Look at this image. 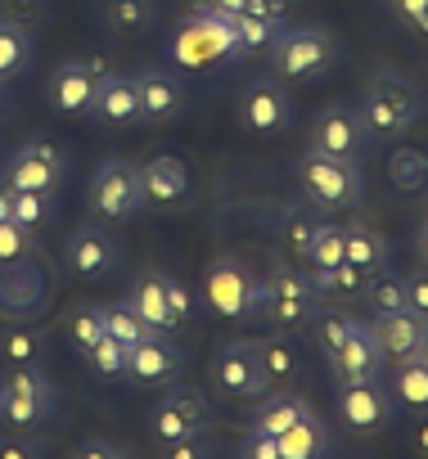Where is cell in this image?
<instances>
[{
	"label": "cell",
	"instance_id": "obj_46",
	"mask_svg": "<svg viewBox=\"0 0 428 459\" xmlns=\"http://www.w3.org/2000/svg\"><path fill=\"white\" fill-rule=\"evenodd\" d=\"M41 446L32 437H23V428H14V437H0V459H37Z\"/></svg>",
	"mask_w": 428,
	"mask_h": 459
},
{
	"label": "cell",
	"instance_id": "obj_40",
	"mask_svg": "<svg viewBox=\"0 0 428 459\" xmlns=\"http://www.w3.org/2000/svg\"><path fill=\"white\" fill-rule=\"evenodd\" d=\"M86 360H91L95 374H104V378H122V374H127V347H122L113 333H104V338L86 351Z\"/></svg>",
	"mask_w": 428,
	"mask_h": 459
},
{
	"label": "cell",
	"instance_id": "obj_1",
	"mask_svg": "<svg viewBox=\"0 0 428 459\" xmlns=\"http://www.w3.org/2000/svg\"><path fill=\"white\" fill-rule=\"evenodd\" d=\"M419 95L410 82H401L392 68L374 73L361 91V122H365V135H379V140H397L406 135L415 122H419Z\"/></svg>",
	"mask_w": 428,
	"mask_h": 459
},
{
	"label": "cell",
	"instance_id": "obj_13",
	"mask_svg": "<svg viewBox=\"0 0 428 459\" xmlns=\"http://www.w3.org/2000/svg\"><path fill=\"white\" fill-rule=\"evenodd\" d=\"M118 262H122V248L113 244L104 225H77L68 235V271L77 280H104L113 275Z\"/></svg>",
	"mask_w": 428,
	"mask_h": 459
},
{
	"label": "cell",
	"instance_id": "obj_6",
	"mask_svg": "<svg viewBox=\"0 0 428 459\" xmlns=\"http://www.w3.org/2000/svg\"><path fill=\"white\" fill-rule=\"evenodd\" d=\"M86 203L100 221H127L144 207V194H140V167L127 162V158H109L95 167L91 185H86Z\"/></svg>",
	"mask_w": 428,
	"mask_h": 459
},
{
	"label": "cell",
	"instance_id": "obj_54",
	"mask_svg": "<svg viewBox=\"0 0 428 459\" xmlns=\"http://www.w3.org/2000/svg\"><path fill=\"white\" fill-rule=\"evenodd\" d=\"M10 198H14V185L0 176V221H10Z\"/></svg>",
	"mask_w": 428,
	"mask_h": 459
},
{
	"label": "cell",
	"instance_id": "obj_43",
	"mask_svg": "<svg viewBox=\"0 0 428 459\" xmlns=\"http://www.w3.org/2000/svg\"><path fill=\"white\" fill-rule=\"evenodd\" d=\"M388 10H392L406 28L428 32V0H388Z\"/></svg>",
	"mask_w": 428,
	"mask_h": 459
},
{
	"label": "cell",
	"instance_id": "obj_33",
	"mask_svg": "<svg viewBox=\"0 0 428 459\" xmlns=\"http://www.w3.org/2000/svg\"><path fill=\"white\" fill-rule=\"evenodd\" d=\"M162 401H171V405H176V410H180V414L207 437V428H212V405H207V396H203L194 383H176V378H171V387H167Z\"/></svg>",
	"mask_w": 428,
	"mask_h": 459
},
{
	"label": "cell",
	"instance_id": "obj_11",
	"mask_svg": "<svg viewBox=\"0 0 428 459\" xmlns=\"http://www.w3.org/2000/svg\"><path fill=\"white\" fill-rule=\"evenodd\" d=\"M334 405H338V419L352 432H379L392 419V410H397L392 396L379 387V378H370V383H338Z\"/></svg>",
	"mask_w": 428,
	"mask_h": 459
},
{
	"label": "cell",
	"instance_id": "obj_32",
	"mask_svg": "<svg viewBox=\"0 0 428 459\" xmlns=\"http://www.w3.org/2000/svg\"><path fill=\"white\" fill-rule=\"evenodd\" d=\"M302 262H311V271H329V266L347 262V253H343V225H316V235H311Z\"/></svg>",
	"mask_w": 428,
	"mask_h": 459
},
{
	"label": "cell",
	"instance_id": "obj_20",
	"mask_svg": "<svg viewBox=\"0 0 428 459\" xmlns=\"http://www.w3.org/2000/svg\"><path fill=\"white\" fill-rule=\"evenodd\" d=\"M127 302L135 307V316L149 325V329H158V333H171V329H180L176 320H171V311H167V275L162 271H140L135 280H131V289H127Z\"/></svg>",
	"mask_w": 428,
	"mask_h": 459
},
{
	"label": "cell",
	"instance_id": "obj_3",
	"mask_svg": "<svg viewBox=\"0 0 428 459\" xmlns=\"http://www.w3.org/2000/svg\"><path fill=\"white\" fill-rule=\"evenodd\" d=\"M298 176V189L316 203V207H329V212H343V207H356L365 198V176L356 167V158H329V153H316L307 149L293 167Z\"/></svg>",
	"mask_w": 428,
	"mask_h": 459
},
{
	"label": "cell",
	"instance_id": "obj_25",
	"mask_svg": "<svg viewBox=\"0 0 428 459\" xmlns=\"http://www.w3.org/2000/svg\"><path fill=\"white\" fill-rule=\"evenodd\" d=\"M28 64H32V32L0 19V77L14 82L28 73Z\"/></svg>",
	"mask_w": 428,
	"mask_h": 459
},
{
	"label": "cell",
	"instance_id": "obj_29",
	"mask_svg": "<svg viewBox=\"0 0 428 459\" xmlns=\"http://www.w3.org/2000/svg\"><path fill=\"white\" fill-rule=\"evenodd\" d=\"M302 414H307V401H298V396H275V401H266V405L258 410V419L249 423V432L280 437V432H284V428H293Z\"/></svg>",
	"mask_w": 428,
	"mask_h": 459
},
{
	"label": "cell",
	"instance_id": "obj_9",
	"mask_svg": "<svg viewBox=\"0 0 428 459\" xmlns=\"http://www.w3.org/2000/svg\"><path fill=\"white\" fill-rule=\"evenodd\" d=\"M253 280L235 257H217L203 271V302L222 320H249L253 316Z\"/></svg>",
	"mask_w": 428,
	"mask_h": 459
},
{
	"label": "cell",
	"instance_id": "obj_7",
	"mask_svg": "<svg viewBox=\"0 0 428 459\" xmlns=\"http://www.w3.org/2000/svg\"><path fill=\"white\" fill-rule=\"evenodd\" d=\"M212 383H217L222 396H235V401H258V396H266L271 378H266V369H262V360H258V342H249V338L226 342L217 356H212Z\"/></svg>",
	"mask_w": 428,
	"mask_h": 459
},
{
	"label": "cell",
	"instance_id": "obj_39",
	"mask_svg": "<svg viewBox=\"0 0 428 459\" xmlns=\"http://www.w3.org/2000/svg\"><path fill=\"white\" fill-rule=\"evenodd\" d=\"M352 316H343V311H325V316H316V342H320V356L329 360V356H338V347L347 342V333H352Z\"/></svg>",
	"mask_w": 428,
	"mask_h": 459
},
{
	"label": "cell",
	"instance_id": "obj_17",
	"mask_svg": "<svg viewBox=\"0 0 428 459\" xmlns=\"http://www.w3.org/2000/svg\"><path fill=\"white\" fill-rule=\"evenodd\" d=\"M95 91H100V82H95L77 59L59 64V68L50 73V82H46L50 104H55L59 113H68V117H86V113L95 108Z\"/></svg>",
	"mask_w": 428,
	"mask_h": 459
},
{
	"label": "cell",
	"instance_id": "obj_10",
	"mask_svg": "<svg viewBox=\"0 0 428 459\" xmlns=\"http://www.w3.org/2000/svg\"><path fill=\"white\" fill-rule=\"evenodd\" d=\"M240 126L253 135H280L293 126V100L284 95L280 82L258 77L240 91Z\"/></svg>",
	"mask_w": 428,
	"mask_h": 459
},
{
	"label": "cell",
	"instance_id": "obj_53",
	"mask_svg": "<svg viewBox=\"0 0 428 459\" xmlns=\"http://www.w3.org/2000/svg\"><path fill=\"white\" fill-rule=\"evenodd\" d=\"M415 253H419V262L428 266V216H424V225L415 230Z\"/></svg>",
	"mask_w": 428,
	"mask_h": 459
},
{
	"label": "cell",
	"instance_id": "obj_5",
	"mask_svg": "<svg viewBox=\"0 0 428 459\" xmlns=\"http://www.w3.org/2000/svg\"><path fill=\"white\" fill-rule=\"evenodd\" d=\"M334 59H338V46L320 28H289L284 23L275 46H271V64L284 82H316L334 68Z\"/></svg>",
	"mask_w": 428,
	"mask_h": 459
},
{
	"label": "cell",
	"instance_id": "obj_23",
	"mask_svg": "<svg viewBox=\"0 0 428 459\" xmlns=\"http://www.w3.org/2000/svg\"><path fill=\"white\" fill-rule=\"evenodd\" d=\"M343 253L365 275H374V271L388 266V239L379 235V230H370V225H343Z\"/></svg>",
	"mask_w": 428,
	"mask_h": 459
},
{
	"label": "cell",
	"instance_id": "obj_30",
	"mask_svg": "<svg viewBox=\"0 0 428 459\" xmlns=\"http://www.w3.org/2000/svg\"><path fill=\"white\" fill-rule=\"evenodd\" d=\"M100 316H104V333H113L122 347H131V342H140L144 333H158V329H149L140 316H135V307L122 298V302H109V307H100Z\"/></svg>",
	"mask_w": 428,
	"mask_h": 459
},
{
	"label": "cell",
	"instance_id": "obj_58",
	"mask_svg": "<svg viewBox=\"0 0 428 459\" xmlns=\"http://www.w3.org/2000/svg\"><path fill=\"white\" fill-rule=\"evenodd\" d=\"M419 360H428V325H424V338H419Z\"/></svg>",
	"mask_w": 428,
	"mask_h": 459
},
{
	"label": "cell",
	"instance_id": "obj_18",
	"mask_svg": "<svg viewBox=\"0 0 428 459\" xmlns=\"http://www.w3.org/2000/svg\"><path fill=\"white\" fill-rule=\"evenodd\" d=\"M424 316H415L410 307L406 311H388V316H374V325H370V333H374V342H379V351H383V360H410V356H419V338H424Z\"/></svg>",
	"mask_w": 428,
	"mask_h": 459
},
{
	"label": "cell",
	"instance_id": "obj_52",
	"mask_svg": "<svg viewBox=\"0 0 428 459\" xmlns=\"http://www.w3.org/2000/svg\"><path fill=\"white\" fill-rule=\"evenodd\" d=\"M77 64H82V68H86V73H91L95 82H104V77L113 73V64H109L104 55H95V50H91V55H77Z\"/></svg>",
	"mask_w": 428,
	"mask_h": 459
},
{
	"label": "cell",
	"instance_id": "obj_47",
	"mask_svg": "<svg viewBox=\"0 0 428 459\" xmlns=\"http://www.w3.org/2000/svg\"><path fill=\"white\" fill-rule=\"evenodd\" d=\"M244 14H258V19H266V23L284 28V23H289V0H249Z\"/></svg>",
	"mask_w": 428,
	"mask_h": 459
},
{
	"label": "cell",
	"instance_id": "obj_2",
	"mask_svg": "<svg viewBox=\"0 0 428 459\" xmlns=\"http://www.w3.org/2000/svg\"><path fill=\"white\" fill-rule=\"evenodd\" d=\"M316 311H320V289L293 266H275L253 289V316H262L275 329H302L316 320Z\"/></svg>",
	"mask_w": 428,
	"mask_h": 459
},
{
	"label": "cell",
	"instance_id": "obj_45",
	"mask_svg": "<svg viewBox=\"0 0 428 459\" xmlns=\"http://www.w3.org/2000/svg\"><path fill=\"white\" fill-rule=\"evenodd\" d=\"M167 311H171L176 325H185V320L194 316V293H189L185 284H176V280H167Z\"/></svg>",
	"mask_w": 428,
	"mask_h": 459
},
{
	"label": "cell",
	"instance_id": "obj_38",
	"mask_svg": "<svg viewBox=\"0 0 428 459\" xmlns=\"http://www.w3.org/2000/svg\"><path fill=\"white\" fill-rule=\"evenodd\" d=\"M68 338H73V347L86 356V351L104 338V316H100V307H77V311L68 316Z\"/></svg>",
	"mask_w": 428,
	"mask_h": 459
},
{
	"label": "cell",
	"instance_id": "obj_15",
	"mask_svg": "<svg viewBox=\"0 0 428 459\" xmlns=\"http://www.w3.org/2000/svg\"><path fill=\"white\" fill-rule=\"evenodd\" d=\"M379 369H383V351H379L370 325L356 320L347 342L338 347V356H329V374H334V383H370V378H379Z\"/></svg>",
	"mask_w": 428,
	"mask_h": 459
},
{
	"label": "cell",
	"instance_id": "obj_35",
	"mask_svg": "<svg viewBox=\"0 0 428 459\" xmlns=\"http://www.w3.org/2000/svg\"><path fill=\"white\" fill-rule=\"evenodd\" d=\"M365 271L361 266H352V262H338V266H329V271H316L311 275V284L320 289V298L325 293H343V298H356L361 289H365Z\"/></svg>",
	"mask_w": 428,
	"mask_h": 459
},
{
	"label": "cell",
	"instance_id": "obj_48",
	"mask_svg": "<svg viewBox=\"0 0 428 459\" xmlns=\"http://www.w3.org/2000/svg\"><path fill=\"white\" fill-rule=\"evenodd\" d=\"M311 235H316V221H307V216H293L289 225H284V244L302 257L307 253V244H311Z\"/></svg>",
	"mask_w": 428,
	"mask_h": 459
},
{
	"label": "cell",
	"instance_id": "obj_14",
	"mask_svg": "<svg viewBox=\"0 0 428 459\" xmlns=\"http://www.w3.org/2000/svg\"><path fill=\"white\" fill-rule=\"evenodd\" d=\"M140 194H144V207H158V212H171L189 198V171L180 158L171 153H158L140 167Z\"/></svg>",
	"mask_w": 428,
	"mask_h": 459
},
{
	"label": "cell",
	"instance_id": "obj_16",
	"mask_svg": "<svg viewBox=\"0 0 428 459\" xmlns=\"http://www.w3.org/2000/svg\"><path fill=\"white\" fill-rule=\"evenodd\" d=\"M122 378H131V383H171V378H180V356H176V347L167 342V333H144L140 342H131L127 347V374Z\"/></svg>",
	"mask_w": 428,
	"mask_h": 459
},
{
	"label": "cell",
	"instance_id": "obj_22",
	"mask_svg": "<svg viewBox=\"0 0 428 459\" xmlns=\"http://www.w3.org/2000/svg\"><path fill=\"white\" fill-rule=\"evenodd\" d=\"M275 441H280V459H316V455L329 450V432H325V423L311 410L293 428H284Z\"/></svg>",
	"mask_w": 428,
	"mask_h": 459
},
{
	"label": "cell",
	"instance_id": "obj_44",
	"mask_svg": "<svg viewBox=\"0 0 428 459\" xmlns=\"http://www.w3.org/2000/svg\"><path fill=\"white\" fill-rule=\"evenodd\" d=\"M406 307H410L415 316H424V320H428V266L406 275Z\"/></svg>",
	"mask_w": 428,
	"mask_h": 459
},
{
	"label": "cell",
	"instance_id": "obj_57",
	"mask_svg": "<svg viewBox=\"0 0 428 459\" xmlns=\"http://www.w3.org/2000/svg\"><path fill=\"white\" fill-rule=\"evenodd\" d=\"M410 437H415V446L428 455V419H424V423H415V432H410Z\"/></svg>",
	"mask_w": 428,
	"mask_h": 459
},
{
	"label": "cell",
	"instance_id": "obj_36",
	"mask_svg": "<svg viewBox=\"0 0 428 459\" xmlns=\"http://www.w3.org/2000/svg\"><path fill=\"white\" fill-rule=\"evenodd\" d=\"M231 23H235V32H240V46H244V55L249 50H266L271 55V46H275V37H280V28L275 23H266V19H258V14H231Z\"/></svg>",
	"mask_w": 428,
	"mask_h": 459
},
{
	"label": "cell",
	"instance_id": "obj_24",
	"mask_svg": "<svg viewBox=\"0 0 428 459\" xmlns=\"http://www.w3.org/2000/svg\"><path fill=\"white\" fill-rule=\"evenodd\" d=\"M392 396H397L406 410L428 414V360H419V356L397 360V369H392Z\"/></svg>",
	"mask_w": 428,
	"mask_h": 459
},
{
	"label": "cell",
	"instance_id": "obj_49",
	"mask_svg": "<svg viewBox=\"0 0 428 459\" xmlns=\"http://www.w3.org/2000/svg\"><path fill=\"white\" fill-rule=\"evenodd\" d=\"M249 459H280V441L266 437V432H244V446H240Z\"/></svg>",
	"mask_w": 428,
	"mask_h": 459
},
{
	"label": "cell",
	"instance_id": "obj_51",
	"mask_svg": "<svg viewBox=\"0 0 428 459\" xmlns=\"http://www.w3.org/2000/svg\"><path fill=\"white\" fill-rule=\"evenodd\" d=\"M77 455H82V459H122L127 450H122V446H113V441L91 437V441H82V446H77Z\"/></svg>",
	"mask_w": 428,
	"mask_h": 459
},
{
	"label": "cell",
	"instance_id": "obj_41",
	"mask_svg": "<svg viewBox=\"0 0 428 459\" xmlns=\"http://www.w3.org/2000/svg\"><path fill=\"white\" fill-rule=\"evenodd\" d=\"M28 248H32V235H28V230L14 225V221H0V271L19 266V262L28 257Z\"/></svg>",
	"mask_w": 428,
	"mask_h": 459
},
{
	"label": "cell",
	"instance_id": "obj_34",
	"mask_svg": "<svg viewBox=\"0 0 428 459\" xmlns=\"http://www.w3.org/2000/svg\"><path fill=\"white\" fill-rule=\"evenodd\" d=\"M149 437L167 446V441H180V437H203V432H198V428H194V423H189V419H185V414H180L171 401H158V405H153V414H149Z\"/></svg>",
	"mask_w": 428,
	"mask_h": 459
},
{
	"label": "cell",
	"instance_id": "obj_19",
	"mask_svg": "<svg viewBox=\"0 0 428 459\" xmlns=\"http://www.w3.org/2000/svg\"><path fill=\"white\" fill-rule=\"evenodd\" d=\"M95 122L104 126H135L144 122V108H140V91H135V77H118L109 73L95 91V108H91Z\"/></svg>",
	"mask_w": 428,
	"mask_h": 459
},
{
	"label": "cell",
	"instance_id": "obj_42",
	"mask_svg": "<svg viewBox=\"0 0 428 459\" xmlns=\"http://www.w3.org/2000/svg\"><path fill=\"white\" fill-rule=\"evenodd\" d=\"M0 19L32 32L41 19H46V0H0Z\"/></svg>",
	"mask_w": 428,
	"mask_h": 459
},
{
	"label": "cell",
	"instance_id": "obj_21",
	"mask_svg": "<svg viewBox=\"0 0 428 459\" xmlns=\"http://www.w3.org/2000/svg\"><path fill=\"white\" fill-rule=\"evenodd\" d=\"M135 91H140L144 122H167V117H176V113L185 108V100H189L185 82L171 77V73H158V68L144 73V77H135Z\"/></svg>",
	"mask_w": 428,
	"mask_h": 459
},
{
	"label": "cell",
	"instance_id": "obj_27",
	"mask_svg": "<svg viewBox=\"0 0 428 459\" xmlns=\"http://www.w3.org/2000/svg\"><path fill=\"white\" fill-rule=\"evenodd\" d=\"M258 360H262V369H266L271 383H289V378L298 374V351H293V342L280 338V333L258 338Z\"/></svg>",
	"mask_w": 428,
	"mask_h": 459
},
{
	"label": "cell",
	"instance_id": "obj_55",
	"mask_svg": "<svg viewBox=\"0 0 428 459\" xmlns=\"http://www.w3.org/2000/svg\"><path fill=\"white\" fill-rule=\"evenodd\" d=\"M10 108H14V95H10V82H5V77H0V117H5Z\"/></svg>",
	"mask_w": 428,
	"mask_h": 459
},
{
	"label": "cell",
	"instance_id": "obj_12",
	"mask_svg": "<svg viewBox=\"0 0 428 459\" xmlns=\"http://www.w3.org/2000/svg\"><path fill=\"white\" fill-rule=\"evenodd\" d=\"M307 149L329 153V158H356L365 149V122H361V113L356 108H343V104L320 108V117L311 122Z\"/></svg>",
	"mask_w": 428,
	"mask_h": 459
},
{
	"label": "cell",
	"instance_id": "obj_8",
	"mask_svg": "<svg viewBox=\"0 0 428 459\" xmlns=\"http://www.w3.org/2000/svg\"><path fill=\"white\" fill-rule=\"evenodd\" d=\"M5 176L14 189H37V194H55L68 176V162H64V149L55 140H23L10 162H5Z\"/></svg>",
	"mask_w": 428,
	"mask_h": 459
},
{
	"label": "cell",
	"instance_id": "obj_56",
	"mask_svg": "<svg viewBox=\"0 0 428 459\" xmlns=\"http://www.w3.org/2000/svg\"><path fill=\"white\" fill-rule=\"evenodd\" d=\"M207 5H217V10H226V14H240L249 0H207Z\"/></svg>",
	"mask_w": 428,
	"mask_h": 459
},
{
	"label": "cell",
	"instance_id": "obj_31",
	"mask_svg": "<svg viewBox=\"0 0 428 459\" xmlns=\"http://www.w3.org/2000/svg\"><path fill=\"white\" fill-rule=\"evenodd\" d=\"M55 194H37V189H14V198H10V221L14 225H23L28 235H37V230L50 221V203Z\"/></svg>",
	"mask_w": 428,
	"mask_h": 459
},
{
	"label": "cell",
	"instance_id": "obj_50",
	"mask_svg": "<svg viewBox=\"0 0 428 459\" xmlns=\"http://www.w3.org/2000/svg\"><path fill=\"white\" fill-rule=\"evenodd\" d=\"M162 455H171V459H203L207 446H203V437H180V441H167Z\"/></svg>",
	"mask_w": 428,
	"mask_h": 459
},
{
	"label": "cell",
	"instance_id": "obj_26",
	"mask_svg": "<svg viewBox=\"0 0 428 459\" xmlns=\"http://www.w3.org/2000/svg\"><path fill=\"white\" fill-rule=\"evenodd\" d=\"M365 307L374 311V316H388V311H406V275H392L388 266L383 271H374L370 280H365Z\"/></svg>",
	"mask_w": 428,
	"mask_h": 459
},
{
	"label": "cell",
	"instance_id": "obj_4",
	"mask_svg": "<svg viewBox=\"0 0 428 459\" xmlns=\"http://www.w3.org/2000/svg\"><path fill=\"white\" fill-rule=\"evenodd\" d=\"M55 383L37 365H5L0 374V423L5 428H37L55 414Z\"/></svg>",
	"mask_w": 428,
	"mask_h": 459
},
{
	"label": "cell",
	"instance_id": "obj_28",
	"mask_svg": "<svg viewBox=\"0 0 428 459\" xmlns=\"http://www.w3.org/2000/svg\"><path fill=\"white\" fill-rule=\"evenodd\" d=\"M104 19H109V28L118 37H140L153 23V0H109Z\"/></svg>",
	"mask_w": 428,
	"mask_h": 459
},
{
	"label": "cell",
	"instance_id": "obj_37",
	"mask_svg": "<svg viewBox=\"0 0 428 459\" xmlns=\"http://www.w3.org/2000/svg\"><path fill=\"white\" fill-rule=\"evenodd\" d=\"M0 360L5 365H37L41 360V342L32 329H5L0 333Z\"/></svg>",
	"mask_w": 428,
	"mask_h": 459
}]
</instances>
